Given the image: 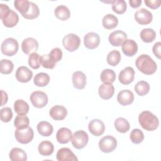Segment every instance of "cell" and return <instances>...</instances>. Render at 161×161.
Listing matches in <instances>:
<instances>
[{
    "instance_id": "obj_14",
    "label": "cell",
    "mask_w": 161,
    "mask_h": 161,
    "mask_svg": "<svg viewBox=\"0 0 161 161\" xmlns=\"http://www.w3.org/2000/svg\"><path fill=\"white\" fill-rule=\"evenodd\" d=\"M100 43L99 35L94 32L87 33L84 37L85 47L89 49H94L98 47Z\"/></svg>"
},
{
    "instance_id": "obj_26",
    "label": "cell",
    "mask_w": 161,
    "mask_h": 161,
    "mask_svg": "<svg viewBox=\"0 0 161 161\" xmlns=\"http://www.w3.org/2000/svg\"><path fill=\"white\" fill-rule=\"evenodd\" d=\"M36 128L39 134L43 136H50L53 130L52 125L50 123L45 121L39 122L36 126Z\"/></svg>"
},
{
    "instance_id": "obj_31",
    "label": "cell",
    "mask_w": 161,
    "mask_h": 161,
    "mask_svg": "<svg viewBox=\"0 0 161 161\" xmlns=\"http://www.w3.org/2000/svg\"><path fill=\"white\" fill-rule=\"evenodd\" d=\"M50 82V76L45 72H40L36 74L33 79V82L38 87H44Z\"/></svg>"
},
{
    "instance_id": "obj_3",
    "label": "cell",
    "mask_w": 161,
    "mask_h": 161,
    "mask_svg": "<svg viewBox=\"0 0 161 161\" xmlns=\"http://www.w3.org/2000/svg\"><path fill=\"white\" fill-rule=\"evenodd\" d=\"M138 121L141 126L147 131H153L159 125L158 118L149 111H142L138 116Z\"/></svg>"
},
{
    "instance_id": "obj_15",
    "label": "cell",
    "mask_w": 161,
    "mask_h": 161,
    "mask_svg": "<svg viewBox=\"0 0 161 161\" xmlns=\"http://www.w3.org/2000/svg\"><path fill=\"white\" fill-rule=\"evenodd\" d=\"M38 48L37 40L32 37H28L23 40L21 43L22 51L25 54H31L35 52Z\"/></svg>"
},
{
    "instance_id": "obj_27",
    "label": "cell",
    "mask_w": 161,
    "mask_h": 161,
    "mask_svg": "<svg viewBox=\"0 0 161 161\" xmlns=\"http://www.w3.org/2000/svg\"><path fill=\"white\" fill-rule=\"evenodd\" d=\"M102 24L103 27L107 30L113 29L117 26L118 19L116 16L112 14H108L103 17Z\"/></svg>"
},
{
    "instance_id": "obj_47",
    "label": "cell",
    "mask_w": 161,
    "mask_h": 161,
    "mask_svg": "<svg viewBox=\"0 0 161 161\" xmlns=\"http://www.w3.org/2000/svg\"><path fill=\"white\" fill-rule=\"evenodd\" d=\"M160 47H161V43L160 42L155 43L152 48L153 53L154 55L158 58H160Z\"/></svg>"
},
{
    "instance_id": "obj_16",
    "label": "cell",
    "mask_w": 161,
    "mask_h": 161,
    "mask_svg": "<svg viewBox=\"0 0 161 161\" xmlns=\"http://www.w3.org/2000/svg\"><path fill=\"white\" fill-rule=\"evenodd\" d=\"M15 76L18 81L25 83L29 82L31 79L33 72L27 67L21 66L17 69Z\"/></svg>"
},
{
    "instance_id": "obj_10",
    "label": "cell",
    "mask_w": 161,
    "mask_h": 161,
    "mask_svg": "<svg viewBox=\"0 0 161 161\" xmlns=\"http://www.w3.org/2000/svg\"><path fill=\"white\" fill-rule=\"evenodd\" d=\"M134 17L137 23L142 25L150 24L153 19L152 13L145 8H141L137 10L135 13Z\"/></svg>"
},
{
    "instance_id": "obj_24",
    "label": "cell",
    "mask_w": 161,
    "mask_h": 161,
    "mask_svg": "<svg viewBox=\"0 0 161 161\" xmlns=\"http://www.w3.org/2000/svg\"><path fill=\"white\" fill-rule=\"evenodd\" d=\"M9 157L11 161H26L27 155L21 148L15 147L11 150L9 153Z\"/></svg>"
},
{
    "instance_id": "obj_8",
    "label": "cell",
    "mask_w": 161,
    "mask_h": 161,
    "mask_svg": "<svg viewBox=\"0 0 161 161\" xmlns=\"http://www.w3.org/2000/svg\"><path fill=\"white\" fill-rule=\"evenodd\" d=\"M16 141L21 144H27L31 142L34 136V132L31 127L22 130L16 129L14 132Z\"/></svg>"
},
{
    "instance_id": "obj_25",
    "label": "cell",
    "mask_w": 161,
    "mask_h": 161,
    "mask_svg": "<svg viewBox=\"0 0 161 161\" xmlns=\"http://www.w3.org/2000/svg\"><path fill=\"white\" fill-rule=\"evenodd\" d=\"M38 152L43 156H49L52 155L54 150L53 143L48 140H44L40 142L38 147Z\"/></svg>"
},
{
    "instance_id": "obj_22",
    "label": "cell",
    "mask_w": 161,
    "mask_h": 161,
    "mask_svg": "<svg viewBox=\"0 0 161 161\" xmlns=\"http://www.w3.org/2000/svg\"><path fill=\"white\" fill-rule=\"evenodd\" d=\"M73 86L77 89H82L86 84V75L81 71H76L73 73L72 77Z\"/></svg>"
},
{
    "instance_id": "obj_39",
    "label": "cell",
    "mask_w": 161,
    "mask_h": 161,
    "mask_svg": "<svg viewBox=\"0 0 161 161\" xmlns=\"http://www.w3.org/2000/svg\"><path fill=\"white\" fill-rule=\"evenodd\" d=\"M39 14H40V10L38 6L33 2H30V9L28 11L22 16L26 19H33L36 18L38 16Z\"/></svg>"
},
{
    "instance_id": "obj_4",
    "label": "cell",
    "mask_w": 161,
    "mask_h": 161,
    "mask_svg": "<svg viewBox=\"0 0 161 161\" xmlns=\"http://www.w3.org/2000/svg\"><path fill=\"white\" fill-rule=\"evenodd\" d=\"M18 43L13 38H8L1 43V52L6 56H13L16 54L18 50Z\"/></svg>"
},
{
    "instance_id": "obj_44",
    "label": "cell",
    "mask_w": 161,
    "mask_h": 161,
    "mask_svg": "<svg viewBox=\"0 0 161 161\" xmlns=\"http://www.w3.org/2000/svg\"><path fill=\"white\" fill-rule=\"evenodd\" d=\"M0 118L1 120L4 123L9 122L13 118V112L10 108L4 107L1 109Z\"/></svg>"
},
{
    "instance_id": "obj_29",
    "label": "cell",
    "mask_w": 161,
    "mask_h": 161,
    "mask_svg": "<svg viewBox=\"0 0 161 161\" xmlns=\"http://www.w3.org/2000/svg\"><path fill=\"white\" fill-rule=\"evenodd\" d=\"M29 125L30 119L26 114H18L14 121V125L18 130L28 128Z\"/></svg>"
},
{
    "instance_id": "obj_41",
    "label": "cell",
    "mask_w": 161,
    "mask_h": 161,
    "mask_svg": "<svg viewBox=\"0 0 161 161\" xmlns=\"http://www.w3.org/2000/svg\"><path fill=\"white\" fill-rule=\"evenodd\" d=\"M130 138L133 143L138 144L142 143L144 140V134L141 130L135 128L131 131Z\"/></svg>"
},
{
    "instance_id": "obj_21",
    "label": "cell",
    "mask_w": 161,
    "mask_h": 161,
    "mask_svg": "<svg viewBox=\"0 0 161 161\" xmlns=\"http://www.w3.org/2000/svg\"><path fill=\"white\" fill-rule=\"evenodd\" d=\"M98 92L102 99H109L114 93V87L111 83H103L99 87Z\"/></svg>"
},
{
    "instance_id": "obj_11",
    "label": "cell",
    "mask_w": 161,
    "mask_h": 161,
    "mask_svg": "<svg viewBox=\"0 0 161 161\" xmlns=\"http://www.w3.org/2000/svg\"><path fill=\"white\" fill-rule=\"evenodd\" d=\"M127 39V35L121 30H116L111 32L108 37L110 44L114 47H119Z\"/></svg>"
},
{
    "instance_id": "obj_33",
    "label": "cell",
    "mask_w": 161,
    "mask_h": 161,
    "mask_svg": "<svg viewBox=\"0 0 161 161\" xmlns=\"http://www.w3.org/2000/svg\"><path fill=\"white\" fill-rule=\"evenodd\" d=\"M140 36L143 42L145 43H150L155 39L156 33L152 28H143L141 31Z\"/></svg>"
},
{
    "instance_id": "obj_7",
    "label": "cell",
    "mask_w": 161,
    "mask_h": 161,
    "mask_svg": "<svg viewBox=\"0 0 161 161\" xmlns=\"http://www.w3.org/2000/svg\"><path fill=\"white\" fill-rule=\"evenodd\" d=\"M99 148L104 153L112 152L117 147L116 139L111 136L107 135L103 137L99 142Z\"/></svg>"
},
{
    "instance_id": "obj_23",
    "label": "cell",
    "mask_w": 161,
    "mask_h": 161,
    "mask_svg": "<svg viewBox=\"0 0 161 161\" xmlns=\"http://www.w3.org/2000/svg\"><path fill=\"white\" fill-rule=\"evenodd\" d=\"M72 136V131L67 128H60L57 132L56 138L58 143L61 144H65L69 142Z\"/></svg>"
},
{
    "instance_id": "obj_40",
    "label": "cell",
    "mask_w": 161,
    "mask_h": 161,
    "mask_svg": "<svg viewBox=\"0 0 161 161\" xmlns=\"http://www.w3.org/2000/svg\"><path fill=\"white\" fill-rule=\"evenodd\" d=\"M14 68L13 63L8 59H2L0 62V72L3 74H10Z\"/></svg>"
},
{
    "instance_id": "obj_30",
    "label": "cell",
    "mask_w": 161,
    "mask_h": 161,
    "mask_svg": "<svg viewBox=\"0 0 161 161\" xmlns=\"http://www.w3.org/2000/svg\"><path fill=\"white\" fill-rule=\"evenodd\" d=\"M114 125L116 130L122 133L127 132L130 128L129 122L124 118H118L114 122Z\"/></svg>"
},
{
    "instance_id": "obj_1",
    "label": "cell",
    "mask_w": 161,
    "mask_h": 161,
    "mask_svg": "<svg viewBox=\"0 0 161 161\" xmlns=\"http://www.w3.org/2000/svg\"><path fill=\"white\" fill-rule=\"evenodd\" d=\"M135 65L140 72L146 75L153 74L157 69L156 62L147 54H142L138 57L135 61Z\"/></svg>"
},
{
    "instance_id": "obj_2",
    "label": "cell",
    "mask_w": 161,
    "mask_h": 161,
    "mask_svg": "<svg viewBox=\"0 0 161 161\" xmlns=\"http://www.w3.org/2000/svg\"><path fill=\"white\" fill-rule=\"evenodd\" d=\"M0 18L3 25L8 28L15 26L19 21L18 14L9 9L7 4L3 3L0 4Z\"/></svg>"
},
{
    "instance_id": "obj_42",
    "label": "cell",
    "mask_w": 161,
    "mask_h": 161,
    "mask_svg": "<svg viewBox=\"0 0 161 161\" xmlns=\"http://www.w3.org/2000/svg\"><path fill=\"white\" fill-rule=\"evenodd\" d=\"M28 64L33 69H37L40 67V56L36 52L31 53L28 57Z\"/></svg>"
},
{
    "instance_id": "obj_34",
    "label": "cell",
    "mask_w": 161,
    "mask_h": 161,
    "mask_svg": "<svg viewBox=\"0 0 161 161\" xmlns=\"http://www.w3.org/2000/svg\"><path fill=\"white\" fill-rule=\"evenodd\" d=\"M101 80L103 83H111L114 82L116 79V74L114 70L109 69H106L102 71L100 75Z\"/></svg>"
},
{
    "instance_id": "obj_18",
    "label": "cell",
    "mask_w": 161,
    "mask_h": 161,
    "mask_svg": "<svg viewBox=\"0 0 161 161\" xmlns=\"http://www.w3.org/2000/svg\"><path fill=\"white\" fill-rule=\"evenodd\" d=\"M117 101L122 106L129 105L134 101V94L128 89L122 90L117 95Z\"/></svg>"
},
{
    "instance_id": "obj_49",
    "label": "cell",
    "mask_w": 161,
    "mask_h": 161,
    "mask_svg": "<svg viewBox=\"0 0 161 161\" xmlns=\"http://www.w3.org/2000/svg\"><path fill=\"white\" fill-rule=\"evenodd\" d=\"M1 95H2V103H1V106H3L7 103L8 101V94L6 92H4L3 90H1Z\"/></svg>"
},
{
    "instance_id": "obj_5",
    "label": "cell",
    "mask_w": 161,
    "mask_h": 161,
    "mask_svg": "<svg viewBox=\"0 0 161 161\" xmlns=\"http://www.w3.org/2000/svg\"><path fill=\"white\" fill-rule=\"evenodd\" d=\"M64 47L69 52L76 50L80 45V38L74 33H69L64 36L62 39Z\"/></svg>"
},
{
    "instance_id": "obj_36",
    "label": "cell",
    "mask_w": 161,
    "mask_h": 161,
    "mask_svg": "<svg viewBox=\"0 0 161 161\" xmlns=\"http://www.w3.org/2000/svg\"><path fill=\"white\" fill-rule=\"evenodd\" d=\"M121 58V57L119 52L114 50L109 52L106 57V60L109 65L111 66H116L120 62Z\"/></svg>"
},
{
    "instance_id": "obj_17",
    "label": "cell",
    "mask_w": 161,
    "mask_h": 161,
    "mask_svg": "<svg viewBox=\"0 0 161 161\" xmlns=\"http://www.w3.org/2000/svg\"><path fill=\"white\" fill-rule=\"evenodd\" d=\"M123 53L128 57L135 55L138 51V45L136 42L131 39H126L121 45Z\"/></svg>"
},
{
    "instance_id": "obj_32",
    "label": "cell",
    "mask_w": 161,
    "mask_h": 161,
    "mask_svg": "<svg viewBox=\"0 0 161 161\" xmlns=\"http://www.w3.org/2000/svg\"><path fill=\"white\" fill-rule=\"evenodd\" d=\"M29 109L28 104L23 99H17L14 103V109L18 114H26Z\"/></svg>"
},
{
    "instance_id": "obj_48",
    "label": "cell",
    "mask_w": 161,
    "mask_h": 161,
    "mask_svg": "<svg viewBox=\"0 0 161 161\" xmlns=\"http://www.w3.org/2000/svg\"><path fill=\"white\" fill-rule=\"evenodd\" d=\"M129 4L130 6L132 7L133 8H137L141 5L142 1L141 0H129Z\"/></svg>"
},
{
    "instance_id": "obj_28",
    "label": "cell",
    "mask_w": 161,
    "mask_h": 161,
    "mask_svg": "<svg viewBox=\"0 0 161 161\" xmlns=\"http://www.w3.org/2000/svg\"><path fill=\"white\" fill-rule=\"evenodd\" d=\"M55 16L61 21H65L70 18V12L69 9L64 5H59L54 10Z\"/></svg>"
},
{
    "instance_id": "obj_45",
    "label": "cell",
    "mask_w": 161,
    "mask_h": 161,
    "mask_svg": "<svg viewBox=\"0 0 161 161\" xmlns=\"http://www.w3.org/2000/svg\"><path fill=\"white\" fill-rule=\"evenodd\" d=\"M48 55L52 60L57 63L59 62L62 58V51L58 47L54 48L50 52Z\"/></svg>"
},
{
    "instance_id": "obj_35",
    "label": "cell",
    "mask_w": 161,
    "mask_h": 161,
    "mask_svg": "<svg viewBox=\"0 0 161 161\" xmlns=\"http://www.w3.org/2000/svg\"><path fill=\"white\" fill-rule=\"evenodd\" d=\"M134 89L138 95L143 96L148 93L150 91V85L145 80H140L135 84Z\"/></svg>"
},
{
    "instance_id": "obj_12",
    "label": "cell",
    "mask_w": 161,
    "mask_h": 161,
    "mask_svg": "<svg viewBox=\"0 0 161 161\" xmlns=\"http://www.w3.org/2000/svg\"><path fill=\"white\" fill-rule=\"evenodd\" d=\"M88 129L92 135L96 136H99L104 133L105 126L101 120L94 119L89 123Z\"/></svg>"
},
{
    "instance_id": "obj_38",
    "label": "cell",
    "mask_w": 161,
    "mask_h": 161,
    "mask_svg": "<svg viewBox=\"0 0 161 161\" xmlns=\"http://www.w3.org/2000/svg\"><path fill=\"white\" fill-rule=\"evenodd\" d=\"M127 8L126 3L124 0H113L112 3V9L117 14L124 13Z\"/></svg>"
},
{
    "instance_id": "obj_46",
    "label": "cell",
    "mask_w": 161,
    "mask_h": 161,
    "mask_svg": "<svg viewBox=\"0 0 161 161\" xmlns=\"http://www.w3.org/2000/svg\"><path fill=\"white\" fill-rule=\"evenodd\" d=\"M145 4L152 9H157L160 7L161 1L160 0H145Z\"/></svg>"
},
{
    "instance_id": "obj_37",
    "label": "cell",
    "mask_w": 161,
    "mask_h": 161,
    "mask_svg": "<svg viewBox=\"0 0 161 161\" xmlns=\"http://www.w3.org/2000/svg\"><path fill=\"white\" fill-rule=\"evenodd\" d=\"M30 1L28 0H15L14 6L15 8L21 14V15L26 13L30 9Z\"/></svg>"
},
{
    "instance_id": "obj_6",
    "label": "cell",
    "mask_w": 161,
    "mask_h": 161,
    "mask_svg": "<svg viewBox=\"0 0 161 161\" xmlns=\"http://www.w3.org/2000/svg\"><path fill=\"white\" fill-rule=\"evenodd\" d=\"M89 141L87 133L83 130L75 131L72 136L71 142L72 146L76 149H82L84 148Z\"/></svg>"
},
{
    "instance_id": "obj_43",
    "label": "cell",
    "mask_w": 161,
    "mask_h": 161,
    "mask_svg": "<svg viewBox=\"0 0 161 161\" xmlns=\"http://www.w3.org/2000/svg\"><path fill=\"white\" fill-rule=\"evenodd\" d=\"M40 64L45 69H53L56 65V62H55L50 57L49 55H43L40 57Z\"/></svg>"
},
{
    "instance_id": "obj_20",
    "label": "cell",
    "mask_w": 161,
    "mask_h": 161,
    "mask_svg": "<svg viewBox=\"0 0 161 161\" xmlns=\"http://www.w3.org/2000/svg\"><path fill=\"white\" fill-rule=\"evenodd\" d=\"M49 114L54 120H63L67 114V110L64 106L55 105L50 109Z\"/></svg>"
},
{
    "instance_id": "obj_9",
    "label": "cell",
    "mask_w": 161,
    "mask_h": 161,
    "mask_svg": "<svg viewBox=\"0 0 161 161\" xmlns=\"http://www.w3.org/2000/svg\"><path fill=\"white\" fill-rule=\"evenodd\" d=\"M30 99L33 106L37 108L45 107L48 103V96L47 94L40 91L33 92L30 95Z\"/></svg>"
},
{
    "instance_id": "obj_13",
    "label": "cell",
    "mask_w": 161,
    "mask_h": 161,
    "mask_svg": "<svg viewBox=\"0 0 161 161\" xmlns=\"http://www.w3.org/2000/svg\"><path fill=\"white\" fill-rule=\"evenodd\" d=\"M135 77V70L131 67H126L119 74L118 79L124 85H128L132 82Z\"/></svg>"
},
{
    "instance_id": "obj_19",
    "label": "cell",
    "mask_w": 161,
    "mask_h": 161,
    "mask_svg": "<svg viewBox=\"0 0 161 161\" xmlns=\"http://www.w3.org/2000/svg\"><path fill=\"white\" fill-rule=\"evenodd\" d=\"M56 158L58 161H77L78 158L72 150L66 147L60 148L56 155Z\"/></svg>"
}]
</instances>
